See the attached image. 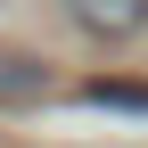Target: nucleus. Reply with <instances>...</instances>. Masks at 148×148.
I'll return each instance as SVG.
<instances>
[{"instance_id":"nucleus-1","label":"nucleus","mask_w":148,"mask_h":148,"mask_svg":"<svg viewBox=\"0 0 148 148\" xmlns=\"http://www.w3.org/2000/svg\"><path fill=\"white\" fill-rule=\"evenodd\" d=\"M66 16L90 33V41H132L148 25V0H66Z\"/></svg>"},{"instance_id":"nucleus-2","label":"nucleus","mask_w":148,"mask_h":148,"mask_svg":"<svg viewBox=\"0 0 148 148\" xmlns=\"http://www.w3.org/2000/svg\"><path fill=\"white\" fill-rule=\"evenodd\" d=\"M41 99H49V66L0 49V107H41Z\"/></svg>"},{"instance_id":"nucleus-3","label":"nucleus","mask_w":148,"mask_h":148,"mask_svg":"<svg viewBox=\"0 0 148 148\" xmlns=\"http://www.w3.org/2000/svg\"><path fill=\"white\" fill-rule=\"evenodd\" d=\"M82 99L90 107H132V115H148V82H115V74H90Z\"/></svg>"}]
</instances>
